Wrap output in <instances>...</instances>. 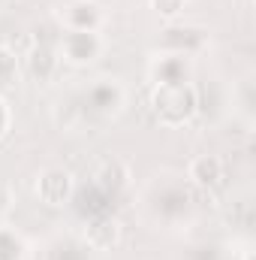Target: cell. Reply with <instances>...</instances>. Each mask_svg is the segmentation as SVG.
Returning a JSON list of instances; mask_svg holds the SVG:
<instances>
[{"label":"cell","mask_w":256,"mask_h":260,"mask_svg":"<svg viewBox=\"0 0 256 260\" xmlns=\"http://www.w3.org/2000/svg\"><path fill=\"white\" fill-rule=\"evenodd\" d=\"M121 239H124V227L112 212L91 215V221L84 224V245L91 251H112L121 245Z\"/></svg>","instance_id":"cell-4"},{"label":"cell","mask_w":256,"mask_h":260,"mask_svg":"<svg viewBox=\"0 0 256 260\" xmlns=\"http://www.w3.org/2000/svg\"><path fill=\"white\" fill-rule=\"evenodd\" d=\"M24 254V242L15 230L0 227V260H21Z\"/></svg>","instance_id":"cell-11"},{"label":"cell","mask_w":256,"mask_h":260,"mask_svg":"<svg viewBox=\"0 0 256 260\" xmlns=\"http://www.w3.org/2000/svg\"><path fill=\"white\" fill-rule=\"evenodd\" d=\"M121 100H124L121 88L106 82V85H94V88L88 91L84 106H88L91 112H109V106H112V103H121Z\"/></svg>","instance_id":"cell-9"},{"label":"cell","mask_w":256,"mask_h":260,"mask_svg":"<svg viewBox=\"0 0 256 260\" xmlns=\"http://www.w3.org/2000/svg\"><path fill=\"white\" fill-rule=\"evenodd\" d=\"M15 209V188L9 182H0V218H6Z\"/></svg>","instance_id":"cell-13"},{"label":"cell","mask_w":256,"mask_h":260,"mask_svg":"<svg viewBox=\"0 0 256 260\" xmlns=\"http://www.w3.org/2000/svg\"><path fill=\"white\" fill-rule=\"evenodd\" d=\"M100 6L94 0H75L72 6H66V24L69 30H97L100 27Z\"/></svg>","instance_id":"cell-8"},{"label":"cell","mask_w":256,"mask_h":260,"mask_svg":"<svg viewBox=\"0 0 256 260\" xmlns=\"http://www.w3.org/2000/svg\"><path fill=\"white\" fill-rule=\"evenodd\" d=\"M184 3H187V0H151V6H154L163 18H175V15H181Z\"/></svg>","instance_id":"cell-12"},{"label":"cell","mask_w":256,"mask_h":260,"mask_svg":"<svg viewBox=\"0 0 256 260\" xmlns=\"http://www.w3.org/2000/svg\"><path fill=\"white\" fill-rule=\"evenodd\" d=\"M24 61H27V73H30L33 79H39V82H52L55 73L61 70V55H58L52 46H46V43H39V46L33 43V46L27 49Z\"/></svg>","instance_id":"cell-7"},{"label":"cell","mask_w":256,"mask_h":260,"mask_svg":"<svg viewBox=\"0 0 256 260\" xmlns=\"http://www.w3.org/2000/svg\"><path fill=\"white\" fill-rule=\"evenodd\" d=\"M127 185H130V170H127V164H124V160H118V157L103 160V164H100V170L94 173V188H97V191H103L109 200H112L115 194H121Z\"/></svg>","instance_id":"cell-6"},{"label":"cell","mask_w":256,"mask_h":260,"mask_svg":"<svg viewBox=\"0 0 256 260\" xmlns=\"http://www.w3.org/2000/svg\"><path fill=\"white\" fill-rule=\"evenodd\" d=\"M58 55H61V64H91L103 55V37L97 30H66L61 37V46H58Z\"/></svg>","instance_id":"cell-2"},{"label":"cell","mask_w":256,"mask_h":260,"mask_svg":"<svg viewBox=\"0 0 256 260\" xmlns=\"http://www.w3.org/2000/svg\"><path fill=\"white\" fill-rule=\"evenodd\" d=\"M151 109L163 127H181L199 112V91L187 82H160L151 94Z\"/></svg>","instance_id":"cell-1"},{"label":"cell","mask_w":256,"mask_h":260,"mask_svg":"<svg viewBox=\"0 0 256 260\" xmlns=\"http://www.w3.org/2000/svg\"><path fill=\"white\" fill-rule=\"evenodd\" d=\"M72 194H75V179L64 167H49L36 176V197H39L42 206L61 209L72 200Z\"/></svg>","instance_id":"cell-3"},{"label":"cell","mask_w":256,"mask_h":260,"mask_svg":"<svg viewBox=\"0 0 256 260\" xmlns=\"http://www.w3.org/2000/svg\"><path fill=\"white\" fill-rule=\"evenodd\" d=\"M187 179L199 191H220L226 185V164L217 154H199L187 164Z\"/></svg>","instance_id":"cell-5"},{"label":"cell","mask_w":256,"mask_h":260,"mask_svg":"<svg viewBox=\"0 0 256 260\" xmlns=\"http://www.w3.org/2000/svg\"><path fill=\"white\" fill-rule=\"evenodd\" d=\"M9 127H12V109H9V103L0 97V139L9 133Z\"/></svg>","instance_id":"cell-14"},{"label":"cell","mask_w":256,"mask_h":260,"mask_svg":"<svg viewBox=\"0 0 256 260\" xmlns=\"http://www.w3.org/2000/svg\"><path fill=\"white\" fill-rule=\"evenodd\" d=\"M21 76V55L9 46H0V85H15Z\"/></svg>","instance_id":"cell-10"}]
</instances>
